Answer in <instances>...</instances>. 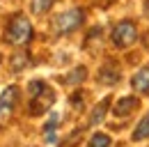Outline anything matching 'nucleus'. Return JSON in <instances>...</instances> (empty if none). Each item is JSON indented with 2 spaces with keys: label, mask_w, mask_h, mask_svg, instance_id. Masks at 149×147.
Returning a JSON list of instances; mask_svg holds the SVG:
<instances>
[{
  "label": "nucleus",
  "mask_w": 149,
  "mask_h": 147,
  "mask_svg": "<svg viewBox=\"0 0 149 147\" xmlns=\"http://www.w3.org/2000/svg\"><path fill=\"white\" fill-rule=\"evenodd\" d=\"M28 92H30V115H41L53 106L55 101V94L53 90L44 83V80H32L28 85Z\"/></svg>",
  "instance_id": "1"
},
{
  "label": "nucleus",
  "mask_w": 149,
  "mask_h": 147,
  "mask_svg": "<svg viewBox=\"0 0 149 147\" xmlns=\"http://www.w3.org/2000/svg\"><path fill=\"white\" fill-rule=\"evenodd\" d=\"M5 41L12 44V46H25L32 41V23L23 14H16V16L9 21L7 30H5Z\"/></svg>",
  "instance_id": "2"
},
{
  "label": "nucleus",
  "mask_w": 149,
  "mask_h": 147,
  "mask_svg": "<svg viewBox=\"0 0 149 147\" xmlns=\"http://www.w3.org/2000/svg\"><path fill=\"white\" fill-rule=\"evenodd\" d=\"M85 18V12L83 9H67L62 14H57L55 21H53V30L57 35H67V32H74L76 28H80Z\"/></svg>",
  "instance_id": "3"
},
{
  "label": "nucleus",
  "mask_w": 149,
  "mask_h": 147,
  "mask_svg": "<svg viewBox=\"0 0 149 147\" xmlns=\"http://www.w3.org/2000/svg\"><path fill=\"white\" fill-rule=\"evenodd\" d=\"M135 39H138V28H135L133 21H122V23L115 25V30H112V44L117 48H129V46L135 44Z\"/></svg>",
  "instance_id": "4"
},
{
  "label": "nucleus",
  "mask_w": 149,
  "mask_h": 147,
  "mask_svg": "<svg viewBox=\"0 0 149 147\" xmlns=\"http://www.w3.org/2000/svg\"><path fill=\"white\" fill-rule=\"evenodd\" d=\"M16 101H19V88L16 85L5 88L2 94H0V115H9L16 106Z\"/></svg>",
  "instance_id": "5"
},
{
  "label": "nucleus",
  "mask_w": 149,
  "mask_h": 147,
  "mask_svg": "<svg viewBox=\"0 0 149 147\" xmlns=\"http://www.w3.org/2000/svg\"><path fill=\"white\" fill-rule=\"evenodd\" d=\"M131 88L138 94H149V64L135 71V76L131 78Z\"/></svg>",
  "instance_id": "6"
},
{
  "label": "nucleus",
  "mask_w": 149,
  "mask_h": 147,
  "mask_svg": "<svg viewBox=\"0 0 149 147\" xmlns=\"http://www.w3.org/2000/svg\"><path fill=\"white\" fill-rule=\"evenodd\" d=\"M140 106V101H138V97H122L117 104H115V108H112V115H117V117H129L133 110Z\"/></svg>",
  "instance_id": "7"
},
{
  "label": "nucleus",
  "mask_w": 149,
  "mask_h": 147,
  "mask_svg": "<svg viewBox=\"0 0 149 147\" xmlns=\"http://www.w3.org/2000/svg\"><path fill=\"white\" fill-rule=\"evenodd\" d=\"M99 83H103V85L119 83V67H117L115 62H106V64L99 69Z\"/></svg>",
  "instance_id": "8"
},
{
  "label": "nucleus",
  "mask_w": 149,
  "mask_h": 147,
  "mask_svg": "<svg viewBox=\"0 0 149 147\" xmlns=\"http://www.w3.org/2000/svg\"><path fill=\"white\" fill-rule=\"evenodd\" d=\"M108 106H110V99L106 97L103 101H99L96 106H94V113H92V117H90V122L92 124H99L103 117H106V110H108Z\"/></svg>",
  "instance_id": "9"
},
{
  "label": "nucleus",
  "mask_w": 149,
  "mask_h": 147,
  "mask_svg": "<svg viewBox=\"0 0 149 147\" xmlns=\"http://www.w3.org/2000/svg\"><path fill=\"white\" fill-rule=\"evenodd\" d=\"M85 76H87V69H85V67H76L69 76H64V78H62V83H67V85H76V83L85 80Z\"/></svg>",
  "instance_id": "10"
},
{
  "label": "nucleus",
  "mask_w": 149,
  "mask_h": 147,
  "mask_svg": "<svg viewBox=\"0 0 149 147\" xmlns=\"http://www.w3.org/2000/svg\"><path fill=\"white\" fill-rule=\"evenodd\" d=\"M149 138V115L140 120V124L133 131V140H147Z\"/></svg>",
  "instance_id": "11"
},
{
  "label": "nucleus",
  "mask_w": 149,
  "mask_h": 147,
  "mask_svg": "<svg viewBox=\"0 0 149 147\" xmlns=\"http://www.w3.org/2000/svg\"><path fill=\"white\" fill-rule=\"evenodd\" d=\"M51 7H53V0H32V2H30L32 14H37V16H44Z\"/></svg>",
  "instance_id": "12"
},
{
  "label": "nucleus",
  "mask_w": 149,
  "mask_h": 147,
  "mask_svg": "<svg viewBox=\"0 0 149 147\" xmlns=\"http://www.w3.org/2000/svg\"><path fill=\"white\" fill-rule=\"evenodd\" d=\"M87 147H110V138L106 133H94Z\"/></svg>",
  "instance_id": "13"
},
{
  "label": "nucleus",
  "mask_w": 149,
  "mask_h": 147,
  "mask_svg": "<svg viewBox=\"0 0 149 147\" xmlns=\"http://www.w3.org/2000/svg\"><path fill=\"white\" fill-rule=\"evenodd\" d=\"M25 64H28V55H25V53H16V55H14V60H12V67H14L16 71H19V69H23Z\"/></svg>",
  "instance_id": "14"
},
{
  "label": "nucleus",
  "mask_w": 149,
  "mask_h": 147,
  "mask_svg": "<svg viewBox=\"0 0 149 147\" xmlns=\"http://www.w3.org/2000/svg\"><path fill=\"white\" fill-rule=\"evenodd\" d=\"M78 94H80V92H76V97L71 99V101H74V106H76V108H83V97H78Z\"/></svg>",
  "instance_id": "15"
}]
</instances>
